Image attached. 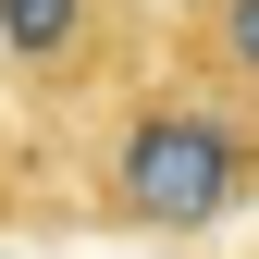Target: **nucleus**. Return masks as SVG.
<instances>
[{
  "label": "nucleus",
  "instance_id": "obj_1",
  "mask_svg": "<svg viewBox=\"0 0 259 259\" xmlns=\"http://www.w3.org/2000/svg\"><path fill=\"white\" fill-rule=\"evenodd\" d=\"M235 210H259V123L222 111L198 74L136 87L99 136V222H123V235H210Z\"/></svg>",
  "mask_w": 259,
  "mask_h": 259
},
{
  "label": "nucleus",
  "instance_id": "obj_2",
  "mask_svg": "<svg viewBox=\"0 0 259 259\" xmlns=\"http://www.w3.org/2000/svg\"><path fill=\"white\" fill-rule=\"evenodd\" d=\"M173 74H198L222 111L259 123V0H185V25H173Z\"/></svg>",
  "mask_w": 259,
  "mask_h": 259
},
{
  "label": "nucleus",
  "instance_id": "obj_3",
  "mask_svg": "<svg viewBox=\"0 0 259 259\" xmlns=\"http://www.w3.org/2000/svg\"><path fill=\"white\" fill-rule=\"evenodd\" d=\"M0 50L25 87H74L99 50V0H0Z\"/></svg>",
  "mask_w": 259,
  "mask_h": 259
}]
</instances>
